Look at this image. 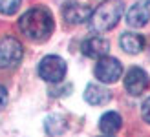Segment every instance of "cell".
<instances>
[{
    "label": "cell",
    "mask_w": 150,
    "mask_h": 137,
    "mask_svg": "<svg viewBox=\"0 0 150 137\" xmlns=\"http://www.w3.org/2000/svg\"><path fill=\"white\" fill-rule=\"evenodd\" d=\"M6 102H7V90L0 84V110L6 106Z\"/></svg>",
    "instance_id": "15"
},
{
    "label": "cell",
    "mask_w": 150,
    "mask_h": 137,
    "mask_svg": "<svg viewBox=\"0 0 150 137\" xmlns=\"http://www.w3.org/2000/svg\"><path fill=\"white\" fill-rule=\"evenodd\" d=\"M81 49L90 59H101V57H104L108 53L110 42L106 39H103V37H90V39H86L82 42Z\"/></svg>",
    "instance_id": "8"
},
{
    "label": "cell",
    "mask_w": 150,
    "mask_h": 137,
    "mask_svg": "<svg viewBox=\"0 0 150 137\" xmlns=\"http://www.w3.org/2000/svg\"><path fill=\"white\" fill-rule=\"evenodd\" d=\"M148 84H150V79L146 71L141 70V68H132L125 77V90L130 95H141L148 88Z\"/></svg>",
    "instance_id": "6"
},
{
    "label": "cell",
    "mask_w": 150,
    "mask_h": 137,
    "mask_svg": "<svg viewBox=\"0 0 150 137\" xmlns=\"http://www.w3.org/2000/svg\"><path fill=\"white\" fill-rule=\"evenodd\" d=\"M145 2H146V4H150V0H145Z\"/></svg>",
    "instance_id": "16"
},
{
    "label": "cell",
    "mask_w": 150,
    "mask_h": 137,
    "mask_svg": "<svg viewBox=\"0 0 150 137\" xmlns=\"http://www.w3.org/2000/svg\"><path fill=\"white\" fill-rule=\"evenodd\" d=\"M121 15H123L121 0H106L93 11L90 22H92V28L95 31H108L119 22Z\"/></svg>",
    "instance_id": "2"
},
{
    "label": "cell",
    "mask_w": 150,
    "mask_h": 137,
    "mask_svg": "<svg viewBox=\"0 0 150 137\" xmlns=\"http://www.w3.org/2000/svg\"><path fill=\"white\" fill-rule=\"evenodd\" d=\"M39 75L46 82H61L66 75V62L57 55H48L39 64Z\"/></svg>",
    "instance_id": "3"
},
{
    "label": "cell",
    "mask_w": 150,
    "mask_h": 137,
    "mask_svg": "<svg viewBox=\"0 0 150 137\" xmlns=\"http://www.w3.org/2000/svg\"><path fill=\"white\" fill-rule=\"evenodd\" d=\"M119 44H121L123 51L130 53V55H137L145 48V39L137 33H123L121 39H119Z\"/></svg>",
    "instance_id": "11"
},
{
    "label": "cell",
    "mask_w": 150,
    "mask_h": 137,
    "mask_svg": "<svg viewBox=\"0 0 150 137\" xmlns=\"http://www.w3.org/2000/svg\"><path fill=\"white\" fill-rule=\"evenodd\" d=\"M84 99L92 106H103L112 99V93L101 84H88L84 90Z\"/></svg>",
    "instance_id": "9"
},
{
    "label": "cell",
    "mask_w": 150,
    "mask_h": 137,
    "mask_svg": "<svg viewBox=\"0 0 150 137\" xmlns=\"http://www.w3.org/2000/svg\"><path fill=\"white\" fill-rule=\"evenodd\" d=\"M150 18V11L148 7L143 4H134L128 11H126V22L132 28H143Z\"/></svg>",
    "instance_id": "10"
},
{
    "label": "cell",
    "mask_w": 150,
    "mask_h": 137,
    "mask_svg": "<svg viewBox=\"0 0 150 137\" xmlns=\"http://www.w3.org/2000/svg\"><path fill=\"white\" fill-rule=\"evenodd\" d=\"M92 15H93V9L90 6H84V4L70 2L62 7V17L70 24H84V22H88L92 18Z\"/></svg>",
    "instance_id": "7"
},
{
    "label": "cell",
    "mask_w": 150,
    "mask_h": 137,
    "mask_svg": "<svg viewBox=\"0 0 150 137\" xmlns=\"http://www.w3.org/2000/svg\"><path fill=\"white\" fill-rule=\"evenodd\" d=\"M121 124H123V119H121V115H119V113H115V112H106V113L101 117V121H99L101 132H103V133H108V135L115 133L119 128H121Z\"/></svg>",
    "instance_id": "12"
},
{
    "label": "cell",
    "mask_w": 150,
    "mask_h": 137,
    "mask_svg": "<svg viewBox=\"0 0 150 137\" xmlns=\"http://www.w3.org/2000/svg\"><path fill=\"white\" fill-rule=\"evenodd\" d=\"M22 59V44L13 39L6 37L0 39V68H13Z\"/></svg>",
    "instance_id": "5"
},
{
    "label": "cell",
    "mask_w": 150,
    "mask_h": 137,
    "mask_svg": "<svg viewBox=\"0 0 150 137\" xmlns=\"http://www.w3.org/2000/svg\"><path fill=\"white\" fill-rule=\"evenodd\" d=\"M18 28L28 39L40 42L46 40L53 31V17L44 7H33L20 17Z\"/></svg>",
    "instance_id": "1"
},
{
    "label": "cell",
    "mask_w": 150,
    "mask_h": 137,
    "mask_svg": "<svg viewBox=\"0 0 150 137\" xmlns=\"http://www.w3.org/2000/svg\"><path fill=\"white\" fill-rule=\"evenodd\" d=\"M141 113H143V119L150 124V97L143 102V108H141Z\"/></svg>",
    "instance_id": "14"
},
{
    "label": "cell",
    "mask_w": 150,
    "mask_h": 137,
    "mask_svg": "<svg viewBox=\"0 0 150 137\" xmlns=\"http://www.w3.org/2000/svg\"><path fill=\"white\" fill-rule=\"evenodd\" d=\"M123 73V66L117 59L114 57H101L97 60V66H95V77L99 79L104 84H112L115 82Z\"/></svg>",
    "instance_id": "4"
},
{
    "label": "cell",
    "mask_w": 150,
    "mask_h": 137,
    "mask_svg": "<svg viewBox=\"0 0 150 137\" xmlns=\"http://www.w3.org/2000/svg\"><path fill=\"white\" fill-rule=\"evenodd\" d=\"M22 0H0V13L2 15H13L18 11Z\"/></svg>",
    "instance_id": "13"
}]
</instances>
